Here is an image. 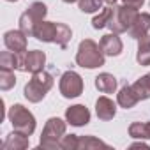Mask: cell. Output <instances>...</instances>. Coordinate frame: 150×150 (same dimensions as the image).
<instances>
[{
	"mask_svg": "<svg viewBox=\"0 0 150 150\" xmlns=\"http://www.w3.org/2000/svg\"><path fill=\"white\" fill-rule=\"evenodd\" d=\"M4 44L7 50L14 53H25L27 51V35L21 30H9L4 34Z\"/></svg>",
	"mask_w": 150,
	"mask_h": 150,
	"instance_id": "obj_10",
	"label": "cell"
},
{
	"mask_svg": "<svg viewBox=\"0 0 150 150\" xmlns=\"http://www.w3.org/2000/svg\"><path fill=\"white\" fill-rule=\"evenodd\" d=\"M129 136L134 139H150V122H134L129 125Z\"/></svg>",
	"mask_w": 150,
	"mask_h": 150,
	"instance_id": "obj_21",
	"label": "cell"
},
{
	"mask_svg": "<svg viewBox=\"0 0 150 150\" xmlns=\"http://www.w3.org/2000/svg\"><path fill=\"white\" fill-rule=\"evenodd\" d=\"M104 4H108V6H115L117 4V0H103Z\"/></svg>",
	"mask_w": 150,
	"mask_h": 150,
	"instance_id": "obj_30",
	"label": "cell"
},
{
	"mask_svg": "<svg viewBox=\"0 0 150 150\" xmlns=\"http://www.w3.org/2000/svg\"><path fill=\"white\" fill-rule=\"evenodd\" d=\"M131 87H132V90H134V94L138 96L139 101L150 99V72H146L145 76H141V78H139L138 81H134Z\"/></svg>",
	"mask_w": 150,
	"mask_h": 150,
	"instance_id": "obj_20",
	"label": "cell"
},
{
	"mask_svg": "<svg viewBox=\"0 0 150 150\" xmlns=\"http://www.w3.org/2000/svg\"><path fill=\"white\" fill-rule=\"evenodd\" d=\"M138 9L134 7H129V6H111V18H110V23H108V28L115 34H124V32H129V28L132 27L136 16H138Z\"/></svg>",
	"mask_w": 150,
	"mask_h": 150,
	"instance_id": "obj_4",
	"label": "cell"
},
{
	"mask_svg": "<svg viewBox=\"0 0 150 150\" xmlns=\"http://www.w3.org/2000/svg\"><path fill=\"white\" fill-rule=\"evenodd\" d=\"M117 103H118L120 108L131 110V108H134V106L139 103V99H138V96L134 94V90H132L131 85H124V87L118 90V94H117Z\"/></svg>",
	"mask_w": 150,
	"mask_h": 150,
	"instance_id": "obj_17",
	"label": "cell"
},
{
	"mask_svg": "<svg viewBox=\"0 0 150 150\" xmlns=\"http://www.w3.org/2000/svg\"><path fill=\"white\" fill-rule=\"evenodd\" d=\"M28 145H30L28 136L20 134L16 131H13L11 134H7V138L2 141V148L4 150H25V148H28Z\"/></svg>",
	"mask_w": 150,
	"mask_h": 150,
	"instance_id": "obj_16",
	"label": "cell"
},
{
	"mask_svg": "<svg viewBox=\"0 0 150 150\" xmlns=\"http://www.w3.org/2000/svg\"><path fill=\"white\" fill-rule=\"evenodd\" d=\"M62 2H65V4H74V2H78V0H62Z\"/></svg>",
	"mask_w": 150,
	"mask_h": 150,
	"instance_id": "obj_31",
	"label": "cell"
},
{
	"mask_svg": "<svg viewBox=\"0 0 150 150\" xmlns=\"http://www.w3.org/2000/svg\"><path fill=\"white\" fill-rule=\"evenodd\" d=\"M58 90L65 99H74L83 94V80L76 71H65L60 81H58Z\"/></svg>",
	"mask_w": 150,
	"mask_h": 150,
	"instance_id": "obj_7",
	"label": "cell"
},
{
	"mask_svg": "<svg viewBox=\"0 0 150 150\" xmlns=\"http://www.w3.org/2000/svg\"><path fill=\"white\" fill-rule=\"evenodd\" d=\"M23 60H25V53H14L11 50L0 53V67H4V69L23 71Z\"/></svg>",
	"mask_w": 150,
	"mask_h": 150,
	"instance_id": "obj_14",
	"label": "cell"
},
{
	"mask_svg": "<svg viewBox=\"0 0 150 150\" xmlns=\"http://www.w3.org/2000/svg\"><path fill=\"white\" fill-rule=\"evenodd\" d=\"M136 60L139 65H150V35H143L138 39V53Z\"/></svg>",
	"mask_w": 150,
	"mask_h": 150,
	"instance_id": "obj_19",
	"label": "cell"
},
{
	"mask_svg": "<svg viewBox=\"0 0 150 150\" xmlns=\"http://www.w3.org/2000/svg\"><path fill=\"white\" fill-rule=\"evenodd\" d=\"M104 51L101 44H97L92 39H83L78 46L76 53V64L83 69H96L104 65Z\"/></svg>",
	"mask_w": 150,
	"mask_h": 150,
	"instance_id": "obj_1",
	"label": "cell"
},
{
	"mask_svg": "<svg viewBox=\"0 0 150 150\" xmlns=\"http://www.w3.org/2000/svg\"><path fill=\"white\" fill-rule=\"evenodd\" d=\"M48 14V7L42 4V2H32L28 6V9L20 16V30L30 37L34 35V30L37 27V23H41Z\"/></svg>",
	"mask_w": 150,
	"mask_h": 150,
	"instance_id": "obj_6",
	"label": "cell"
},
{
	"mask_svg": "<svg viewBox=\"0 0 150 150\" xmlns=\"http://www.w3.org/2000/svg\"><path fill=\"white\" fill-rule=\"evenodd\" d=\"M65 129H67V124L62 118H58V117L48 118V122H46V125L42 129L41 139H39V146L48 148V150L60 148V141L65 136Z\"/></svg>",
	"mask_w": 150,
	"mask_h": 150,
	"instance_id": "obj_3",
	"label": "cell"
},
{
	"mask_svg": "<svg viewBox=\"0 0 150 150\" xmlns=\"http://www.w3.org/2000/svg\"><path fill=\"white\" fill-rule=\"evenodd\" d=\"M53 87V76L46 71H39L32 74V80H28V83L25 85V99L30 103H41L46 94L51 90Z\"/></svg>",
	"mask_w": 150,
	"mask_h": 150,
	"instance_id": "obj_2",
	"label": "cell"
},
{
	"mask_svg": "<svg viewBox=\"0 0 150 150\" xmlns=\"http://www.w3.org/2000/svg\"><path fill=\"white\" fill-rule=\"evenodd\" d=\"M96 88L101 94H113L117 90V78L110 72H101L96 78Z\"/></svg>",
	"mask_w": 150,
	"mask_h": 150,
	"instance_id": "obj_18",
	"label": "cell"
},
{
	"mask_svg": "<svg viewBox=\"0 0 150 150\" xmlns=\"http://www.w3.org/2000/svg\"><path fill=\"white\" fill-rule=\"evenodd\" d=\"M46 65V55L41 50H32L25 51V60H23V72H39L44 71Z\"/></svg>",
	"mask_w": 150,
	"mask_h": 150,
	"instance_id": "obj_9",
	"label": "cell"
},
{
	"mask_svg": "<svg viewBox=\"0 0 150 150\" xmlns=\"http://www.w3.org/2000/svg\"><path fill=\"white\" fill-rule=\"evenodd\" d=\"M78 139H80V136H76V134L64 136L60 141V148L62 150H78Z\"/></svg>",
	"mask_w": 150,
	"mask_h": 150,
	"instance_id": "obj_27",
	"label": "cell"
},
{
	"mask_svg": "<svg viewBox=\"0 0 150 150\" xmlns=\"http://www.w3.org/2000/svg\"><path fill=\"white\" fill-rule=\"evenodd\" d=\"M124 6H129V7H134V9H141L145 0H122Z\"/></svg>",
	"mask_w": 150,
	"mask_h": 150,
	"instance_id": "obj_28",
	"label": "cell"
},
{
	"mask_svg": "<svg viewBox=\"0 0 150 150\" xmlns=\"http://www.w3.org/2000/svg\"><path fill=\"white\" fill-rule=\"evenodd\" d=\"M81 13H97L103 9V0H78Z\"/></svg>",
	"mask_w": 150,
	"mask_h": 150,
	"instance_id": "obj_26",
	"label": "cell"
},
{
	"mask_svg": "<svg viewBox=\"0 0 150 150\" xmlns=\"http://www.w3.org/2000/svg\"><path fill=\"white\" fill-rule=\"evenodd\" d=\"M9 122L13 124V129L20 134L30 136L35 131V117L23 106V104H13L7 113Z\"/></svg>",
	"mask_w": 150,
	"mask_h": 150,
	"instance_id": "obj_5",
	"label": "cell"
},
{
	"mask_svg": "<svg viewBox=\"0 0 150 150\" xmlns=\"http://www.w3.org/2000/svg\"><path fill=\"white\" fill-rule=\"evenodd\" d=\"M57 32H58V23L42 20L41 23H37V27L34 30V37L37 41H42V42H55Z\"/></svg>",
	"mask_w": 150,
	"mask_h": 150,
	"instance_id": "obj_11",
	"label": "cell"
},
{
	"mask_svg": "<svg viewBox=\"0 0 150 150\" xmlns=\"http://www.w3.org/2000/svg\"><path fill=\"white\" fill-rule=\"evenodd\" d=\"M65 120H67V124H71L74 127L87 125L90 122V111L83 104H74L65 110Z\"/></svg>",
	"mask_w": 150,
	"mask_h": 150,
	"instance_id": "obj_8",
	"label": "cell"
},
{
	"mask_svg": "<svg viewBox=\"0 0 150 150\" xmlns=\"http://www.w3.org/2000/svg\"><path fill=\"white\" fill-rule=\"evenodd\" d=\"M7 2H18V0H7Z\"/></svg>",
	"mask_w": 150,
	"mask_h": 150,
	"instance_id": "obj_32",
	"label": "cell"
},
{
	"mask_svg": "<svg viewBox=\"0 0 150 150\" xmlns=\"http://www.w3.org/2000/svg\"><path fill=\"white\" fill-rule=\"evenodd\" d=\"M71 37H72V30H71L65 23H58V32H57V41H55V44H58L62 50H65L67 44H69V41H71Z\"/></svg>",
	"mask_w": 150,
	"mask_h": 150,
	"instance_id": "obj_24",
	"label": "cell"
},
{
	"mask_svg": "<svg viewBox=\"0 0 150 150\" xmlns=\"http://www.w3.org/2000/svg\"><path fill=\"white\" fill-rule=\"evenodd\" d=\"M99 44H101L104 55H108V57H118V55L122 53V50H124L122 39H120L118 34H115V32L103 35V39H101Z\"/></svg>",
	"mask_w": 150,
	"mask_h": 150,
	"instance_id": "obj_12",
	"label": "cell"
},
{
	"mask_svg": "<svg viewBox=\"0 0 150 150\" xmlns=\"http://www.w3.org/2000/svg\"><path fill=\"white\" fill-rule=\"evenodd\" d=\"M16 85V76L13 69H4L0 67V88L2 90H11Z\"/></svg>",
	"mask_w": 150,
	"mask_h": 150,
	"instance_id": "obj_23",
	"label": "cell"
},
{
	"mask_svg": "<svg viewBox=\"0 0 150 150\" xmlns=\"http://www.w3.org/2000/svg\"><path fill=\"white\" fill-rule=\"evenodd\" d=\"M136 146H141V148H148V145H146V143H143V141H141V143H132V145H131V148H136Z\"/></svg>",
	"mask_w": 150,
	"mask_h": 150,
	"instance_id": "obj_29",
	"label": "cell"
},
{
	"mask_svg": "<svg viewBox=\"0 0 150 150\" xmlns=\"http://www.w3.org/2000/svg\"><path fill=\"white\" fill-rule=\"evenodd\" d=\"M148 30H150V14L148 13H139L136 16V20H134L132 27L129 28V35L138 41L139 37L146 35Z\"/></svg>",
	"mask_w": 150,
	"mask_h": 150,
	"instance_id": "obj_15",
	"label": "cell"
},
{
	"mask_svg": "<svg viewBox=\"0 0 150 150\" xmlns=\"http://www.w3.org/2000/svg\"><path fill=\"white\" fill-rule=\"evenodd\" d=\"M94 148H106L110 150L111 146L94 136H80L78 139V150H94Z\"/></svg>",
	"mask_w": 150,
	"mask_h": 150,
	"instance_id": "obj_22",
	"label": "cell"
},
{
	"mask_svg": "<svg viewBox=\"0 0 150 150\" xmlns=\"http://www.w3.org/2000/svg\"><path fill=\"white\" fill-rule=\"evenodd\" d=\"M96 113H97L99 120L108 122V120H111V118L115 117V113H117V104H115L110 97L103 96V97H99V99L96 101Z\"/></svg>",
	"mask_w": 150,
	"mask_h": 150,
	"instance_id": "obj_13",
	"label": "cell"
},
{
	"mask_svg": "<svg viewBox=\"0 0 150 150\" xmlns=\"http://www.w3.org/2000/svg\"><path fill=\"white\" fill-rule=\"evenodd\" d=\"M110 18H111V6H108V7H103L101 9V13L92 20V27L96 28V30H101V28H104V27H108V23H110Z\"/></svg>",
	"mask_w": 150,
	"mask_h": 150,
	"instance_id": "obj_25",
	"label": "cell"
}]
</instances>
